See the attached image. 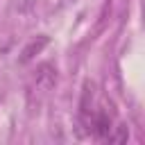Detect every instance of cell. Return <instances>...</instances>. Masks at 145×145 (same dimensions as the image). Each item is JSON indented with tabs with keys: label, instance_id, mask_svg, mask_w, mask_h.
<instances>
[{
	"label": "cell",
	"instance_id": "obj_1",
	"mask_svg": "<svg viewBox=\"0 0 145 145\" xmlns=\"http://www.w3.org/2000/svg\"><path fill=\"white\" fill-rule=\"evenodd\" d=\"M48 41H50V39H48V36H43V34H41V36H36V39H32V41L23 48V52H20V63L32 61V59H34V57H36V54L48 45Z\"/></svg>",
	"mask_w": 145,
	"mask_h": 145
},
{
	"label": "cell",
	"instance_id": "obj_2",
	"mask_svg": "<svg viewBox=\"0 0 145 145\" xmlns=\"http://www.w3.org/2000/svg\"><path fill=\"white\" fill-rule=\"evenodd\" d=\"M54 84H57V70H54L50 63H43V66L36 70V86L43 88V91H50Z\"/></svg>",
	"mask_w": 145,
	"mask_h": 145
},
{
	"label": "cell",
	"instance_id": "obj_3",
	"mask_svg": "<svg viewBox=\"0 0 145 145\" xmlns=\"http://www.w3.org/2000/svg\"><path fill=\"white\" fill-rule=\"evenodd\" d=\"M127 136H129L127 127H118V131H116V134H109V136H106V140H111V143H125V140H127Z\"/></svg>",
	"mask_w": 145,
	"mask_h": 145
}]
</instances>
